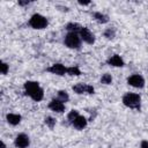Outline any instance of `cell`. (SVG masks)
Returning a JSON list of instances; mask_svg holds the SVG:
<instances>
[{"label": "cell", "instance_id": "obj_14", "mask_svg": "<svg viewBox=\"0 0 148 148\" xmlns=\"http://www.w3.org/2000/svg\"><path fill=\"white\" fill-rule=\"evenodd\" d=\"M91 16H92V18H94L95 21H97L98 23H102V24L108 23L109 20H110L109 16H108L106 14L102 13V12H92V13H91Z\"/></svg>", "mask_w": 148, "mask_h": 148}, {"label": "cell", "instance_id": "obj_11", "mask_svg": "<svg viewBox=\"0 0 148 148\" xmlns=\"http://www.w3.org/2000/svg\"><path fill=\"white\" fill-rule=\"evenodd\" d=\"M106 64L109 66H112V67H124L125 66V61L121 58V56H119V54H112V56H110L106 59Z\"/></svg>", "mask_w": 148, "mask_h": 148}, {"label": "cell", "instance_id": "obj_7", "mask_svg": "<svg viewBox=\"0 0 148 148\" xmlns=\"http://www.w3.org/2000/svg\"><path fill=\"white\" fill-rule=\"evenodd\" d=\"M46 72L58 75V76H64L67 74V66H65L61 62H56V64H52L50 67H47Z\"/></svg>", "mask_w": 148, "mask_h": 148}, {"label": "cell", "instance_id": "obj_4", "mask_svg": "<svg viewBox=\"0 0 148 148\" xmlns=\"http://www.w3.org/2000/svg\"><path fill=\"white\" fill-rule=\"evenodd\" d=\"M64 45L71 50H80L82 45L80 35L75 32H67L64 37Z\"/></svg>", "mask_w": 148, "mask_h": 148}, {"label": "cell", "instance_id": "obj_9", "mask_svg": "<svg viewBox=\"0 0 148 148\" xmlns=\"http://www.w3.org/2000/svg\"><path fill=\"white\" fill-rule=\"evenodd\" d=\"M30 145V138L25 133H18L14 139V146L16 148H28Z\"/></svg>", "mask_w": 148, "mask_h": 148}, {"label": "cell", "instance_id": "obj_26", "mask_svg": "<svg viewBox=\"0 0 148 148\" xmlns=\"http://www.w3.org/2000/svg\"><path fill=\"white\" fill-rule=\"evenodd\" d=\"M0 145H1V148H7V146H6V143H5L3 141H1Z\"/></svg>", "mask_w": 148, "mask_h": 148}, {"label": "cell", "instance_id": "obj_16", "mask_svg": "<svg viewBox=\"0 0 148 148\" xmlns=\"http://www.w3.org/2000/svg\"><path fill=\"white\" fill-rule=\"evenodd\" d=\"M81 74H82V71L80 69V67L77 65L67 67V75H69V76H80Z\"/></svg>", "mask_w": 148, "mask_h": 148}, {"label": "cell", "instance_id": "obj_13", "mask_svg": "<svg viewBox=\"0 0 148 148\" xmlns=\"http://www.w3.org/2000/svg\"><path fill=\"white\" fill-rule=\"evenodd\" d=\"M6 120H7V123H8L9 125L16 126V125H18V124L21 123L22 116L18 114V113H13V112H10V113H7V114H6Z\"/></svg>", "mask_w": 148, "mask_h": 148}, {"label": "cell", "instance_id": "obj_8", "mask_svg": "<svg viewBox=\"0 0 148 148\" xmlns=\"http://www.w3.org/2000/svg\"><path fill=\"white\" fill-rule=\"evenodd\" d=\"M80 37H81V40L83 42V43H86V44H88V45H92L94 43H95V40H96V37H95V35L90 31V29L89 28H87V27H83L82 29H81V31H80Z\"/></svg>", "mask_w": 148, "mask_h": 148}, {"label": "cell", "instance_id": "obj_1", "mask_svg": "<svg viewBox=\"0 0 148 148\" xmlns=\"http://www.w3.org/2000/svg\"><path fill=\"white\" fill-rule=\"evenodd\" d=\"M23 89H24V94L35 102H40L44 98V90L40 87L39 82L37 81H32V80L25 81L23 83Z\"/></svg>", "mask_w": 148, "mask_h": 148}, {"label": "cell", "instance_id": "obj_15", "mask_svg": "<svg viewBox=\"0 0 148 148\" xmlns=\"http://www.w3.org/2000/svg\"><path fill=\"white\" fill-rule=\"evenodd\" d=\"M82 28L83 27L80 23H77V22H68L66 24V27H65V29L67 30V32H75V34H80V31H81Z\"/></svg>", "mask_w": 148, "mask_h": 148}, {"label": "cell", "instance_id": "obj_25", "mask_svg": "<svg viewBox=\"0 0 148 148\" xmlns=\"http://www.w3.org/2000/svg\"><path fill=\"white\" fill-rule=\"evenodd\" d=\"M30 1H18V6H28Z\"/></svg>", "mask_w": 148, "mask_h": 148}, {"label": "cell", "instance_id": "obj_12", "mask_svg": "<svg viewBox=\"0 0 148 148\" xmlns=\"http://www.w3.org/2000/svg\"><path fill=\"white\" fill-rule=\"evenodd\" d=\"M71 125H72L75 130H77V131H82L83 128L87 127V125H88V119H87L84 116L80 114V116L76 117V119H75Z\"/></svg>", "mask_w": 148, "mask_h": 148}, {"label": "cell", "instance_id": "obj_2", "mask_svg": "<svg viewBox=\"0 0 148 148\" xmlns=\"http://www.w3.org/2000/svg\"><path fill=\"white\" fill-rule=\"evenodd\" d=\"M121 102L128 109L141 111V96L138 92H125L121 97Z\"/></svg>", "mask_w": 148, "mask_h": 148}, {"label": "cell", "instance_id": "obj_6", "mask_svg": "<svg viewBox=\"0 0 148 148\" xmlns=\"http://www.w3.org/2000/svg\"><path fill=\"white\" fill-rule=\"evenodd\" d=\"M72 89L76 95H83V94L94 95L95 94V88L91 84H88V83H82V82L76 83L72 87Z\"/></svg>", "mask_w": 148, "mask_h": 148}, {"label": "cell", "instance_id": "obj_23", "mask_svg": "<svg viewBox=\"0 0 148 148\" xmlns=\"http://www.w3.org/2000/svg\"><path fill=\"white\" fill-rule=\"evenodd\" d=\"M140 148H148V140H142L140 142Z\"/></svg>", "mask_w": 148, "mask_h": 148}, {"label": "cell", "instance_id": "obj_10", "mask_svg": "<svg viewBox=\"0 0 148 148\" xmlns=\"http://www.w3.org/2000/svg\"><path fill=\"white\" fill-rule=\"evenodd\" d=\"M47 108H49L51 111L56 112V113H64V112H65V109H66V105H65V103L60 102L59 99L52 98V99L49 102Z\"/></svg>", "mask_w": 148, "mask_h": 148}, {"label": "cell", "instance_id": "obj_17", "mask_svg": "<svg viewBox=\"0 0 148 148\" xmlns=\"http://www.w3.org/2000/svg\"><path fill=\"white\" fill-rule=\"evenodd\" d=\"M57 99H59L60 102H62V103H67L68 101H69V95H68V92L66 91V90H58L57 91V97H56Z\"/></svg>", "mask_w": 148, "mask_h": 148}, {"label": "cell", "instance_id": "obj_18", "mask_svg": "<svg viewBox=\"0 0 148 148\" xmlns=\"http://www.w3.org/2000/svg\"><path fill=\"white\" fill-rule=\"evenodd\" d=\"M116 28H113V27H110V28H106L104 31H103V36L106 38V39H109V40H111V39H113L114 37H116Z\"/></svg>", "mask_w": 148, "mask_h": 148}, {"label": "cell", "instance_id": "obj_20", "mask_svg": "<svg viewBox=\"0 0 148 148\" xmlns=\"http://www.w3.org/2000/svg\"><path fill=\"white\" fill-rule=\"evenodd\" d=\"M112 75L110 74V73H104L102 76H101V79H99V81H101V83L102 84H105V86H109V84H111L112 83Z\"/></svg>", "mask_w": 148, "mask_h": 148}, {"label": "cell", "instance_id": "obj_21", "mask_svg": "<svg viewBox=\"0 0 148 148\" xmlns=\"http://www.w3.org/2000/svg\"><path fill=\"white\" fill-rule=\"evenodd\" d=\"M77 116H80V113H79V111L77 110H71L68 113H67V121L69 123V124H72L75 119H76V117Z\"/></svg>", "mask_w": 148, "mask_h": 148}, {"label": "cell", "instance_id": "obj_5", "mask_svg": "<svg viewBox=\"0 0 148 148\" xmlns=\"http://www.w3.org/2000/svg\"><path fill=\"white\" fill-rule=\"evenodd\" d=\"M126 82H127L128 86H131V87H133V88H138V89H142V88L146 86V80H145V77H143L141 74H139V73H133V74H131V75L127 77Z\"/></svg>", "mask_w": 148, "mask_h": 148}, {"label": "cell", "instance_id": "obj_3", "mask_svg": "<svg viewBox=\"0 0 148 148\" xmlns=\"http://www.w3.org/2000/svg\"><path fill=\"white\" fill-rule=\"evenodd\" d=\"M28 24L35 30H43L49 25V20L39 13H35L30 16Z\"/></svg>", "mask_w": 148, "mask_h": 148}, {"label": "cell", "instance_id": "obj_22", "mask_svg": "<svg viewBox=\"0 0 148 148\" xmlns=\"http://www.w3.org/2000/svg\"><path fill=\"white\" fill-rule=\"evenodd\" d=\"M0 68H1V74H2V75H6V74L9 72V65H8L6 61H1Z\"/></svg>", "mask_w": 148, "mask_h": 148}, {"label": "cell", "instance_id": "obj_24", "mask_svg": "<svg viewBox=\"0 0 148 148\" xmlns=\"http://www.w3.org/2000/svg\"><path fill=\"white\" fill-rule=\"evenodd\" d=\"M77 3H79V5H81V6H88V5H90V3H91V1H79Z\"/></svg>", "mask_w": 148, "mask_h": 148}, {"label": "cell", "instance_id": "obj_19", "mask_svg": "<svg viewBox=\"0 0 148 148\" xmlns=\"http://www.w3.org/2000/svg\"><path fill=\"white\" fill-rule=\"evenodd\" d=\"M44 124H45L50 130H53L54 126H56V124H57V120H56V118H53L52 116H46V117L44 118Z\"/></svg>", "mask_w": 148, "mask_h": 148}]
</instances>
